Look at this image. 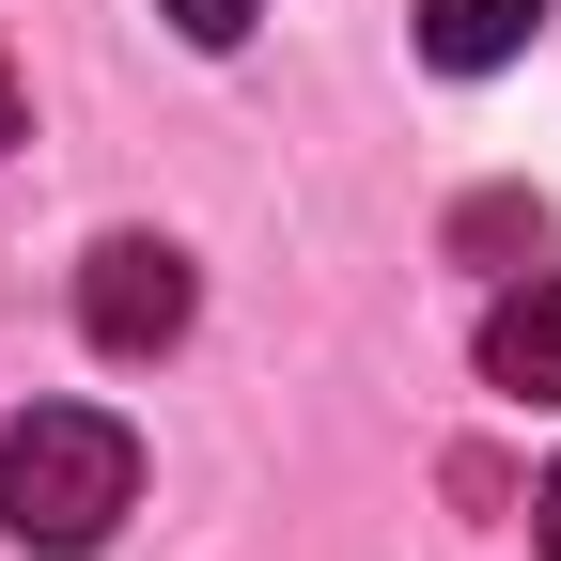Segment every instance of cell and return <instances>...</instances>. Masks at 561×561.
<instances>
[{
	"instance_id": "6da1fadb",
	"label": "cell",
	"mask_w": 561,
	"mask_h": 561,
	"mask_svg": "<svg viewBox=\"0 0 561 561\" xmlns=\"http://www.w3.org/2000/svg\"><path fill=\"white\" fill-rule=\"evenodd\" d=\"M140 500V437L110 405H16V437H0V530L32 561H94Z\"/></svg>"
},
{
	"instance_id": "7a4b0ae2",
	"label": "cell",
	"mask_w": 561,
	"mask_h": 561,
	"mask_svg": "<svg viewBox=\"0 0 561 561\" xmlns=\"http://www.w3.org/2000/svg\"><path fill=\"white\" fill-rule=\"evenodd\" d=\"M187 312H203V280H187L172 234H94V250H79V328H94V359H172Z\"/></svg>"
},
{
	"instance_id": "3957f363",
	"label": "cell",
	"mask_w": 561,
	"mask_h": 561,
	"mask_svg": "<svg viewBox=\"0 0 561 561\" xmlns=\"http://www.w3.org/2000/svg\"><path fill=\"white\" fill-rule=\"evenodd\" d=\"M483 375L515 405H561V280H515V297L483 312Z\"/></svg>"
},
{
	"instance_id": "277c9868",
	"label": "cell",
	"mask_w": 561,
	"mask_h": 561,
	"mask_svg": "<svg viewBox=\"0 0 561 561\" xmlns=\"http://www.w3.org/2000/svg\"><path fill=\"white\" fill-rule=\"evenodd\" d=\"M530 32H546V0H421V62H453V79H500Z\"/></svg>"
},
{
	"instance_id": "5b68a950",
	"label": "cell",
	"mask_w": 561,
	"mask_h": 561,
	"mask_svg": "<svg viewBox=\"0 0 561 561\" xmlns=\"http://www.w3.org/2000/svg\"><path fill=\"white\" fill-rule=\"evenodd\" d=\"M157 16H172V32H187V47H234V32H250V16H265V0H157Z\"/></svg>"
},
{
	"instance_id": "8992f818",
	"label": "cell",
	"mask_w": 561,
	"mask_h": 561,
	"mask_svg": "<svg viewBox=\"0 0 561 561\" xmlns=\"http://www.w3.org/2000/svg\"><path fill=\"white\" fill-rule=\"evenodd\" d=\"M530 546H546V561H561V468H546V500H530Z\"/></svg>"
},
{
	"instance_id": "52a82bcc",
	"label": "cell",
	"mask_w": 561,
	"mask_h": 561,
	"mask_svg": "<svg viewBox=\"0 0 561 561\" xmlns=\"http://www.w3.org/2000/svg\"><path fill=\"white\" fill-rule=\"evenodd\" d=\"M16 125H32V94H16V62H0V140H16Z\"/></svg>"
}]
</instances>
